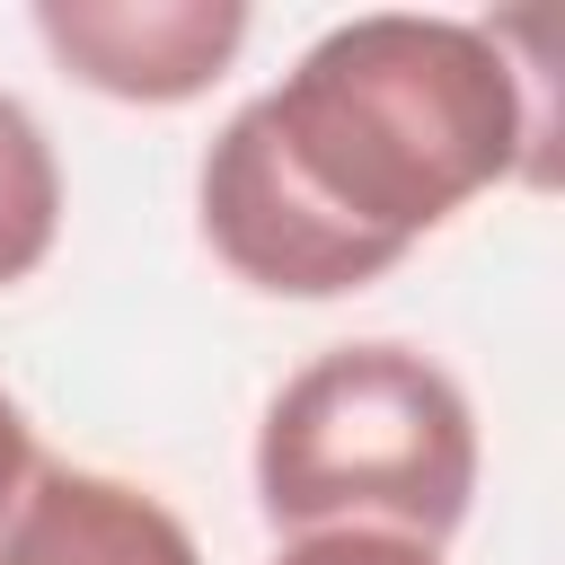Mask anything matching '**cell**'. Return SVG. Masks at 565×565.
Here are the masks:
<instances>
[{"instance_id": "6da1fadb", "label": "cell", "mask_w": 565, "mask_h": 565, "mask_svg": "<svg viewBox=\"0 0 565 565\" xmlns=\"http://www.w3.org/2000/svg\"><path fill=\"white\" fill-rule=\"evenodd\" d=\"M530 150L521 71L468 18H344L203 150L212 256L282 300L380 282Z\"/></svg>"}, {"instance_id": "7a4b0ae2", "label": "cell", "mask_w": 565, "mask_h": 565, "mask_svg": "<svg viewBox=\"0 0 565 565\" xmlns=\"http://www.w3.org/2000/svg\"><path fill=\"white\" fill-rule=\"evenodd\" d=\"M477 415L459 380L406 344H335L291 371L256 433V503L274 530H380L433 547L468 521Z\"/></svg>"}, {"instance_id": "3957f363", "label": "cell", "mask_w": 565, "mask_h": 565, "mask_svg": "<svg viewBox=\"0 0 565 565\" xmlns=\"http://www.w3.org/2000/svg\"><path fill=\"white\" fill-rule=\"evenodd\" d=\"M35 35L106 97L185 106L247 44L238 0H35Z\"/></svg>"}, {"instance_id": "277c9868", "label": "cell", "mask_w": 565, "mask_h": 565, "mask_svg": "<svg viewBox=\"0 0 565 565\" xmlns=\"http://www.w3.org/2000/svg\"><path fill=\"white\" fill-rule=\"evenodd\" d=\"M0 565H203V556H194V530L159 494L97 468L35 459L0 530Z\"/></svg>"}, {"instance_id": "5b68a950", "label": "cell", "mask_w": 565, "mask_h": 565, "mask_svg": "<svg viewBox=\"0 0 565 565\" xmlns=\"http://www.w3.org/2000/svg\"><path fill=\"white\" fill-rule=\"evenodd\" d=\"M53 230H62V168H53V141L44 124L0 97V291L26 282L44 256H53Z\"/></svg>"}, {"instance_id": "8992f818", "label": "cell", "mask_w": 565, "mask_h": 565, "mask_svg": "<svg viewBox=\"0 0 565 565\" xmlns=\"http://www.w3.org/2000/svg\"><path fill=\"white\" fill-rule=\"evenodd\" d=\"M274 565H441V556L406 547V539H380V530H318V539H291Z\"/></svg>"}, {"instance_id": "52a82bcc", "label": "cell", "mask_w": 565, "mask_h": 565, "mask_svg": "<svg viewBox=\"0 0 565 565\" xmlns=\"http://www.w3.org/2000/svg\"><path fill=\"white\" fill-rule=\"evenodd\" d=\"M26 477H35V433H26V415H18V397L0 388V530H9V512H18V494H26Z\"/></svg>"}]
</instances>
